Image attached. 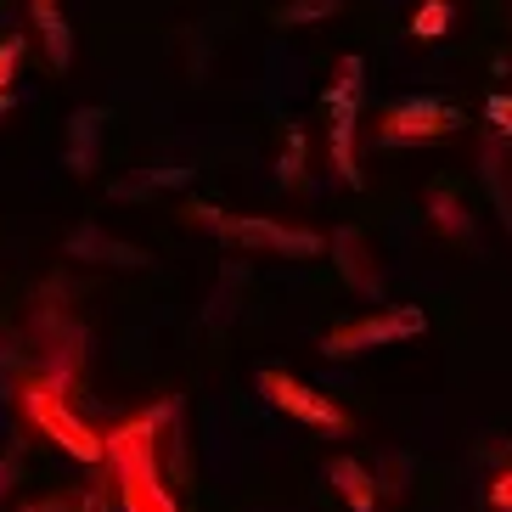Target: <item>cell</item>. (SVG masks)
<instances>
[{
	"label": "cell",
	"mask_w": 512,
	"mask_h": 512,
	"mask_svg": "<svg viewBox=\"0 0 512 512\" xmlns=\"http://www.w3.org/2000/svg\"><path fill=\"white\" fill-rule=\"evenodd\" d=\"M175 400L152 411H136L130 422L102 434V462L113 467V490H119V512H181L169 496L164 473H158V439L175 422Z\"/></svg>",
	"instance_id": "6da1fadb"
},
{
	"label": "cell",
	"mask_w": 512,
	"mask_h": 512,
	"mask_svg": "<svg viewBox=\"0 0 512 512\" xmlns=\"http://www.w3.org/2000/svg\"><path fill=\"white\" fill-rule=\"evenodd\" d=\"M23 411H29L34 428H40L46 439H57L74 462H85V467L102 462V434H96L91 422L74 411V400H68V394H57L51 383H40V377H34L29 389H23Z\"/></svg>",
	"instance_id": "7a4b0ae2"
},
{
	"label": "cell",
	"mask_w": 512,
	"mask_h": 512,
	"mask_svg": "<svg viewBox=\"0 0 512 512\" xmlns=\"http://www.w3.org/2000/svg\"><path fill=\"white\" fill-rule=\"evenodd\" d=\"M417 332H428V316H422L417 304H389V310H372V316L349 321V327H332L321 338V355L327 361H355L366 349L400 344V338H417Z\"/></svg>",
	"instance_id": "3957f363"
},
{
	"label": "cell",
	"mask_w": 512,
	"mask_h": 512,
	"mask_svg": "<svg viewBox=\"0 0 512 512\" xmlns=\"http://www.w3.org/2000/svg\"><path fill=\"white\" fill-rule=\"evenodd\" d=\"M197 220V226H209L214 237H226V242H248V248H271V254H293V259H316L327 242L316 237V231H287V226H271V220H248V214H226V209H214V203H192L186 209Z\"/></svg>",
	"instance_id": "277c9868"
},
{
	"label": "cell",
	"mask_w": 512,
	"mask_h": 512,
	"mask_svg": "<svg viewBox=\"0 0 512 512\" xmlns=\"http://www.w3.org/2000/svg\"><path fill=\"white\" fill-rule=\"evenodd\" d=\"M259 394H265L276 411H287L293 422H310V428H327V434H349V428H355L344 406H332L327 394H316L310 383H299L293 372L265 366V372H259Z\"/></svg>",
	"instance_id": "5b68a950"
},
{
	"label": "cell",
	"mask_w": 512,
	"mask_h": 512,
	"mask_svg": "<svg viewBox=\"0 0 512 512\" xmlns=\"http://www.w3.org/2000/svg\"><path fill=\"white\" fill-rule=\"evenodd\" d=\"M355 102H361V57H344L327 91V107H332V169L349 186H361V169H355Z\"/></svg>",
	"instance_id": "8992f818"
},
{
	"label": "cell",
	"mask_w": 512,
	"mask_h": 512,
	"mask_svg": "<svg viewBox=\"0 0 512 512\" xmlns=\"http://www.w3.org/2000/svg\"><path fill=\"white\" fill-rule=\"evenodd\" d=\"M456 124H462V113H456V107L434 102V96H417V102L389 107V119H383V130H377V136L389 141V147H400V141H434V136H451Z\"/></svg>",
	"instance_id": "52a82bcc"
},
{
	"label": "cell",
	"mask_w": 512,
	"mask_h": 512,
	"mask_svg": "<svg viewBox=\"0 0 512 512\" xmlns=\"http://www.w3.org/2000/svg\"><path fill=\"white\" fill-rule=\"evenodd\" d=\"M327 484L349 501V512H377V479L355 462V456H332V462H327Z\"/></svg>",
	"instance_id": "ba28073f"
},
{
	"label": "cell",
	"mask_w": 512,
	"mask_h": 512,
	"mask_svg": "<svg viewBox=\"0 0 512 512\" xmlns=\"http://www.w3.org/2000/svg\"><path fill=\"white\" fill-rule=\"evenodd\" d=\"M29 17H34V34L46 40L51 68H68V62H74V29H68L62 6L57 0H29Z\"/></svg>",
	"instance_id": "9c48e42d"
},
{
	"label": "cell",
	"mask_w": 512,
	"mask_h": 512,
	"mask_svg": "<svg viewBox=\"0 0 512 512\" xmlns=\"http://www.w3.org/2000/svg\"><path fill=\"white\" fill-rule=\"evenodd\" d=\"M102 124H107L102 107H79L74 113V124H68V169L74 175H91L96 169V136H102Z\"/></svg>",
	"instance_id": "30bf717a"
},
{
	"label": "cell",
	"mask_w": 512,
	"mask_h": 512,
	"mask_svg": "<svg viewBox=\"0 0 512 512\" xmlns=\"http://www.w3.org/2000/svg\"><path fill=\"white\" fill-rule=\"evenodd\" d=\"M68 254H74V259H102V265H147V254H141V248L102 237L96 226H79L74 237H68Z\"/></svg>",
	"instance_id": "8fae6325"
},
{
	"label": "cell",
	"mask_w": 512,
	"mask_h": 512,
	"mask_svg": "<svg viewBox=\"0 0 512 512\" xmlns=\"http://www.w3.org/2000/svg\"><path fill=\"white\" fill-rule=\"evenodd\" d=\"M332 248H338V271H344V282L349 287H361V293H383V287H377V276H366V265H361V237H355V231H338V237H332Z\"/></svg>",
	"instance_id": "7c38bea8"
},
{
	"label": "cell",
	"mask_w": 512,
	"mask_h": 512,
	"mask_svg": "<svg viewBox=\"0 0 512 512\" xmlns=\"http://www.w3.org/2000/svg\"><path fill=\"white\" fill-rule=\"evenodd\" d=\"M428 220H434L439 231H451V237H467V214H462V203H456V186L451 181H439L434 192H428Z\"/></svg>",
	"instance_id": "4fadbf2b"
},
{
	"label": "cell",
	"mask_w": 512,
	"mask_h": 512,
	"mask_svg": "<svg viewBox=\"0 0 512 512\" xmlns=\"http://www.w3.org/2000/svg\"><path fill=\"white\" fill-rule=\"evenodd\" d=\"M445 29H451V0H428V6L411 17V34H417V40H439Z\"/></svg>",
	"instance_id": "5bb4252c"
},
{
	"label": "cell",
	"mask_w": 512,
	"mask_h": 512,
	"mask_svg": "<svg viewBox=\"0 0 512 512\" xmlns=\"http://www.w3.org/2000/svg\"><path fill=\"white\" fill-rule=\"evenodd\" d=\"M17 62H23V34H6V40H0V107L12 102V79H17Z\"/></svg>",
	"instance_id": "9a60e30c"
},
{
	"label": "cell",
	"mask_w": 512,
	"mask_h": 512,
	"mask_svg": "<svg viewBox=\"0 0 512 512\" xmlns=\"http://www.w3.org/2000/svg\"><path fill=\"white\" fill-rule=\"evenodd\" d=\"M276 175H282V186H299L304 181V136H299V130L287 136V152H282V164H276Z\"/></svg>",
	"instance_id": "2e32d148"
},
{
	"label": "cell",
	"mask_w": 512,
	"mask_h": 512,
	"mask_svg": "<svg viewBox=\"0 0 512 512\" xmlns=\"http://www.w3.org/2000/svg\"><path fill=\"white\" fill-rule=\"evenodd\" d=\"M344 0H293L282 12V23H316V17H327V12H338Z\"/></svg>",
	"instance_id": "e0dca14e"
},
{
	"label": "cell",
	"mask_w": 512,
	"mask_h": 512,
	"mask_svg": "<svg viewBox=\"0 0 512 512\" xmlns=\"http://www.w3.org/2000/svg\"><path fill=\"white\" fill-rule=\"evenodd\" d=\"M74 512H119V490H107V479L91 484V490L74 501Z\"/></svg>",
	"instance_id": "ac0fdd59"
},
{
	"label": "cell",
	"mask_w": 512,
	"mask_h": 512,
	"mask_svg": "<svg viewBox=\"0 0 512 512\" xmlns=\"http://www.w3.org/2000/svg\"><path fill=\"white\" fill-rule=\"evenodd\" d=\"M484 181H490V192H496V203H501V220H507V231H512V197H507V186H501L496 152H484Z\"/></svg>",
	"instance_id": "d6986e66"
},
{
	"label": "cell",
	"mask_w": 512,
	"mask_h": 512,
	"mask_svg": "<svg viewBox=\"0 0 512 512\" xmlns=\"http://www.w3.org/2000/svg\"><path fill=\"white\" fill-rule=\"evenodd\" d=\"M490 507H496V512H512V467L501 473L496 484H490Z\"/></svg>",
	"instance_id": "ffe728a7"
},
{
	"label": "cell",
	"mask_w": 512,
	"mask_h": 512,
	"mask_svg": "<svg viewBox=\"0 0 512 512\" xmlns=\"http://www.w3.org/2000/svg\"><path fill=\"white\" fill-rule=\"evenodd\" d=\"M12 484H17V456H0V507L12 496Z\"/></svg>",
	"instance_id": "44dd1931"
},
{
	"label": "cell",
	"mask_w": 512,
	"mask_h": 512,
	"mask_svg": "<svg viewBox=\"0 0 512 512\" xmlns=\"http://www.w3.org/2000/svg\"><path fill=\"white\" fill-rule=\"evenodd\" d=\"M17 512H74V501H68V496H46V501H29V507H17Z\"/></svg>",
	"instance_id": "7402d4cb"
}]
</instances>
